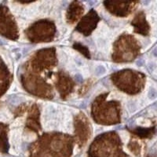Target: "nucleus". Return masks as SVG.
Instances as JSON below:
<instances>
[{
  "instance_id": "obj_1",
  "label": "nucleus",
  "mask_w": 157,
  "mask_h": 157,
  "mask_svg": "<svg viewBox=\"0 0 157 157\" xmlns=\"http://www.w3.org/2000/svg\"><path fill=\"white\" fill-rule=\"evenodd\" d=\"M32 28L39 31V32H36L30 29L28 31V36L30 40L33 42L50 41L53 39L55 32L54 25L51 22L48 21H40L33 25Z\"/></svg>"
},
{
  "instance_id": "obj_2",
  "label": "nucleus",
  "mask_w": 157,
  "mask_h": 157,
  "mask_svg": "<svg viewBox=\"0 0 157 157\" xmlns=\"http://www.w3.org/2000/svg\"><path fill=\"white\" fill-rule=\"evenodd\" d=\"M98 21H99V17L97 15L96 12L94 10H91L85 17L82 18L76 29L80 32H82L84 35L88 36L96 27Z\"/></svg>"
},
{
  "instance_id": "obj_3",
  "label": "nucleus",
  "mask_w": 157,
  "mask_h": 157,
  "mask_svg": "<svg viewBox=\"0 0 157 157\" xmlns=\"http://www.w3.org/2000/svg\"><path fill=\"white\" fill-rule=\"evenodd\" d=\"M75 134L77 138L80 141L82 144H83L90 135L89 123L86 121V119L83 115H80L78 116V119L75 120Z\"/></svg>"
},
{
  "instance_id": "obj_4",
  "label": "nucleus",
  "mask_w": 157,
  "mask_h": 157,
  "mask_svg": "<svg viewBox=\"0 0 157 157\" xmlns=\"http://www.w3.org/2000/svg\"><path fill=\"white\" fill-rule=\"evenodd\" d=\"M133 26L134 27V31L137 33H140L144 36H146L148 34V31H149V27H148V24L147 23L146 20H145V14L142 12L139 13L137 16L135 17L134 20L131 23Z\"/></svg>"
},
{
  "instance_id": "obj_5",
  "label": "nucleus",
  "mask_w": 157,
  "mask_h": 157,
  "mask_svg": "<svg viewBox=\"0 0 157 157\" xmlns=\"http://www.w3.org/2000/svg\"><path fill=\"white\" fill-rule=\"evenodd\" d=\"M83 12V8L82 6L78 5V2H73L68 8V14H67V19L68 22L73 23L77 21L78 17L80 16Z\"/></svg>"
},
{
  "instance_id": "obj_6",
  "label": "nucleus",
  "mask_w": 157,
  "mask_h": 157,
  "mask_svg": "<svg viewBox=\"0 0 157 157\" xmlns=\"http://www.w3.org/2000/svg\"><path fill=\"white\" fill-rule=\"evenodd\" d=\"M58 87L62 96L63 95H67V94L70 93L71 90L72 89V81L68 77L61 75L59 78Z\"/></svg>"
},
{
  "instance_id": "obj_7",
  "label": "nucleus",
  "mask_w": 157,
  "mask_h": 157,
  "mask_svg": "<svg viewBox=\"0 0 157 157\" xmlns=\"http://www.w3.org/2000/svg\"><path fill=\"white\" fill-rule=\"evenodd\" d=\"M39 111H37V109H35L34 113H31L30 116H29V119H28V123L27 126L29 127H30L32 130H35L37 131L38 130V116H39Z\"/></svg>"
},
{
  "instance_id": "obj_8",
  "label": "nucleus",
  "mask_w": 157,
  "mask_h": 157,
  "mask_svg": "<svg viewBox=\"0 0 157 157\" xmlns=\"http://www.w3.org/2000/svg\"><path fill=\"white\" fill-rule=\"evenodd\" d=\"M154 127L153 128L145 129V128H137L135 130H133V133L140 136L141 137H152V134H154Z\"/></svg>"
},
{
  "instance_id": "obj_9",
  "label": "nucleus",
  "mask_w": 157,
  "mask_h": 157,
  "mask_svg": "<svg viewBox=\"0 0 157 157\" xmlns=\"http://www.w3.org/2000/svg\"><path fill=\"white\" fill-rule=\"evenodd\" d=\"M74 48L76 49V50H78L79 52H81L86 57L90 58L89 50H88L86 47H84V46L81 45L80 43H75V44H74Z\"/></svg>"
}]
</instances>
